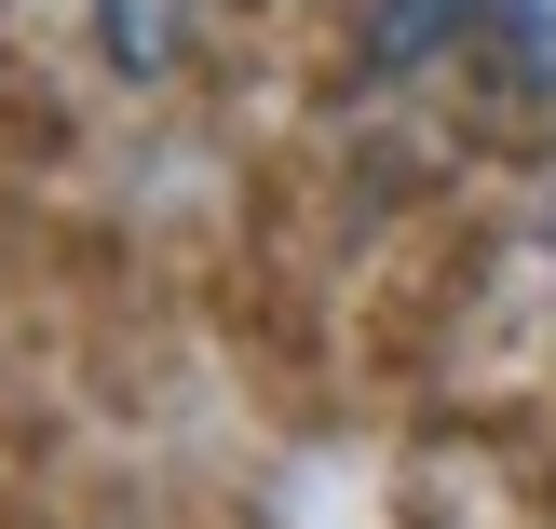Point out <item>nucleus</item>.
Instances as JSON below:
<instances>
[{
    "instance_id": "nucleus-1",
    "label": "nucleus",
    "mask_w": 556,
    "mask_h": 529,
    "mask_svg": "<svg viewBox=\"0 0 556 529\" xmlns=\"http://www.w3.org/2000/svg\"><path fill=\"white\" fill-rule=\"evenodd\" d=\"M476 41H503V68L556 96V0H476Z\"/></svg>"
}]
</instances>
